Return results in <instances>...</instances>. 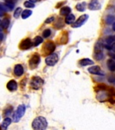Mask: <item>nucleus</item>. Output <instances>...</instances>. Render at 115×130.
I'll use <instances>...</instances> for the list:
<instances>
[{"label": "nucleus", "instance_id": "obj_1", "mask_svg": "<svg viewBox=\"0 0 115 130\" xmlns=\"http://www.w3.org/2000/svg\"><path fill=\"white\" fill-rule=\"evenodd\" d=\"M47 127V121L45 118L43 117H37L33 120L32 127L35 130H44Z\"/></svg>", "mask_w": 115, "mask_h": 130}, {"label": "nucleus", "instance_id": "obj_2", "mask_svg": "<svg viewBox=\"0 0 115 130\" xmlns=\"http://www.w3.org/2000/svg\"><path fill=\"white\" fill-rule=\"evenodd\" d=\"M44 84V81L40 77L35 76L31 79L30 85L31 88L35 90H38Z\"/></svg>", "mask_w": 115, "mask_h": 130}, {"label": "nucleus", "instance_id": "obj_3", "mask_svg": "<svg viewBox=\"0 0 115 130\" xmlns=\"http://www.w3.org/2000/svg\"><path fill=\"white\" fill-rule=\"evenodd\" d=\"M26 111V107L24 104H20L18 106L17 110H16L15 112H14V115H13V119L14 122H18L20 119L23 117V115L25 113Z\"/></svg>", "mask_w": 115, "mask_h": 130}, {"label": "nucleus", "instance_id": "obj_4", "mask_svg": "<svg viewBox=\"0 0 115 130\" xmlns=\"http://www.w3.org/2000/svg\"><path fill=\"white\" fill-rule=\"evenodd\" d=\"M58 60L59 58L58 54H55V53H52V54L48 55L47 57L45 58V63L47 66L53 67L58 62Z\"/></svg>", "mask_w": 115, "mask_h": 130}, {"label": "nucleus", "instance_id": "obj_5", "mask_svg": "<svg viewBox=\"0 0 115 130\" xmlns=\"http://www.w3.org/2000/svg\"><path fill=\"white\" fill-rule=\"evenodd\" d=\"M56 49L55 43L52 41H47L43 46V52L44 55H50Z\"/></svg>", "mask_w": 115, "mask_h": 130}, {"label": "nucleus", "instance_id": "obj_6", "mask_svg": "<svg viewBox=\"0 0 115 130\" xmlns=\"http://www.w3.org/2000/svg\"><path fill=\"white\" fill-rule=\"evenodd\" d=\"M96 99L98 101L103 102L108 101V100L110 97V93L108 91V90H102V91H99L96 92Z\"/></svg>", "mask_w": 115, "mask_h": 130}, {"label": "nucleus", "instance_id": "obj_7", "mask_svg": "<svg viewBox=\"0 0 115 130\" xmlns=\"http://www.w3.org/2000/svg\"><path fill=\"white\" fill-rule=\"evenodd\" d=\"M88 18H89V16L87 14H83V15L80 16L75 22H73L72 24V27L73 28H79V27L82 26L83 24H85Z\"/></svg>", "mask_w": 115, "mask_h": 130}, {"label": "nucleus", "instance_id": "obj_8", "mask_svg": "<svg viewBox=\"0 0 115 130\" xmlns=\"http://www.w3.org/2000/svg\"><path fill=\"white\" fill-rule=\"evenodd\" d=\"M40 62V56L37 54H35L29 60V67L31 69H34L37 67Z\"/></svg>", "mask_w": 115, "mask_h": 130}, {"label": "nucleus", "instance_id": "obj_9", "mask_svg": "<svg viewBox=\"0 0 115 130\" xmlns=\"http://www.w3.org/2000/svg\"><path fill=\"white\" fill-rule=\"evenodd\" d=\"M32 46V41L30 40V39L26 38L25 39L22 40V41L20 42L19 47H20L21 50H28L29 48H30Z\"/></svg>", "mask_w": 115, "mask_h": 130}, {"label": "nucleus", "instance_id": "obj_10", "mask_svg": "<svg viewBox=\"0 0 115 130\" xmlns=\"http://www.w3.org/2000/svg\"><path fill=\"white\" fill-rule=\"evenodd\" d=\"M101 4L98 0H91L88 5V8L90 10H98L101 9Z\"/></svg>", "mask_w": 115, "mask_h": 130}, {"label": "nucleus", "instance_id": "obj_11", "mask_svg": "<svg viewBox=\"0 0 115 130\" xmlns=\"http://www.w3.org/2000/svg\"><path fill=\"white\" fill-rule=\"evenodd\" d=\"M88 71L89 73H91L92 75H103V73H102L101 68L97 66V65H95V66H92L90 67L88 69Z\"/></svg>", "mask_w": 115, "mask_h": 130}, {"label": "nucleus", "instance_id": "obj_12", "mask_svg": "<svg viewBox=\"0 0 115 130\" xmlns=\"http://www.w3.org/2000/svg\"><path fill=\"white\" fill-rule=\"evenodd\" d=\"M14 75L17 76V77H20L21 75H23V73H24V68H23L22 65L20 64H16L14 67Z\"/></svg>", "mask_w": 115, "mask_h": 130}, {"label": "nucleus", "instance_id": "obj_13", "mask_svg": "<svg viewBox=\"0 0 115 130\" xmlns=\"http://www.w3.org/2000/svg\"><path fill=\"white\" fill-rule=\"evenodd\" d=\"M7 89L10 91H15L18 88V84L16 83V81L15 80H10V81H8V83H7Z\"/></svg>", "mask_w": 115, "mask_h": 130}, {"label": "nucleus", "instance_id": "obj_14", "mask_svg": "<svg viewBox=\"0 0 115 130\" xmlns=\"http://www.w3.org/2000/svg\"><path fill=\"white\" fill-rule=\"evenodd\" d=\"M104 48V44L102 40H98L95 43V46H94V51L95 52H103V50Z\"/></svg>", "mask_w": 115, "mask_h": 130}, {"label": "nucleus", "instance_id": "obj_15", "mask_svg": "<svg viewBox=\"0 0 115 130\" xmlns=\"http://www.w3.org/2000/svg\"><path fill=\"white\" fill-rule=\"evenodd\" d=\"M16 2V0H5L4 4L6 6L7 11H10L14 9Z\"/></svg>", "mask_w": 115, "mask_h": 130}, {"label": "nucleus", "instance_id": "obj_16", "mask_svg": "<svg viewBox=\"0 0 115 130\" xmlns=\"http://www.w3.org/2000/svg\"><path fill=\"white\" fill-rule=\"evenodd\" d=\"M12 123V119L9 117H6L2 122V125L0 126V128L3 130H6L8 129V126L10 125V123Z\"/></svg>", "mask_w": 115, "mask_h": 130}, {"label": "nucleus", "instance_id": "obj_17", "mask_svg": "<svg viewBox=\"0 0 115 130\" xmlns=\"http://www.w3.org/2000/svg\"><path fill=\"white\" fill-rule=\"evenodd\" d=\"M79 64L82 67H86L89 65H93L94 64V62L89 58H83L79 61Z\"/></svg>", "mask_w": 115, "mask_h": 130}, {"label": "nucleus", "instance_id": "obj_18", "mask_svg": "<svg viewBox=\"0 0 115 130\" xmlns=\"http://www.w3.org/2000/svg\"><path fill=\"white\" fill-rule=\"evenodd\" d=\"M75 16L74 14H69L67 16H66L65 18V22L67 24H72L73 22H75Z\"/></svg>", "mask_w": 115, "mask_h": 130}, {"label": "nucleus", "instance_id": "obj_19", "mask_svg": "<svg viewBox=\"0 0 115 130\" xmlns=\"http://www.w3.org/2000/svg\"><path fill=\"white\" fill-rule=\"evenodd\" d=\"M71 8H69V6H64V7H63L60 9V14L61 16H67L68 14H71Z\"/></svg>", "mask_w": 115, "mask_h": 130}, {"label": "nucleus", "instance_id": "obj_20", "mask_svg": "<svg viewBox=\"0 0 115 130\" xmlns=\"http://www.w3.org/2000/svg\"><path fill=\"white\" fill-rule=\"evenodd\" d=\"M107 67L110 71L113 72L115 71V62L112 58L108 59L107 60Z\"/></svg>", "mask_w": 115, "mask_h": 130}, {"label": "nucleus", "instance_id": "obj_21", "mask_svg": "<svg viewBox=\"0 0 115 130\" xmlns=\"http://www.w3.org/2000/svg\"><path fill=\"white\" fill-rule=\"evenodd\" d=\"M43 41V38L41 37L37 36L35 37L33 41H32V45H33V46H37V45H39V44H41Z\"/></svg>", "mask_w": 115, "mask_h": 130}, {"label": "nucleus", "instance_id": "obj_22", "mask_svg": "<svg viewBox=\"0 0 115 130\" xmlns=\"http://www.w3.org/2000/svg\"><path fill=\"white\" fill-rule=\"evenodd\" d=\"M86 8V3L85 2H82V3H79L76 6V9L79 12H84Z\"/></svg>", "mask_w": 115, "mask_h": 130}, {"label": "nucleus", "instance_id": "obj_23", "mask_svg": "<svg viewBox=\"0 0 115 130\" xmlns=\"http://www.w3.org/2000/svg\"><path fill=\"white\" fill-rule=\"evenodd\" d=\"M32 14V11L30 10H23L21 13V17L22 19H26Z\"/></svg>", "mask_w": 115, "mask_h": 130}, {"label": "nucleus", "instance_id": "obj_24", "mask_svg": "<svg viewBox=\"0 0 115 130\" xmlns=\"http://www.w3.org/2000/svg\"><path fill=\"white\" fill-rule=\"evenodd\" d=\"M108 87V86H107V85H105V84L101 83V84H99V85H97V86H95V92H97V91H102V90H107Z\"/></svg>", "mask_w": 115, "mask_h": 130}, {"label": "nucleus", "instance_id": "obj_25", "mask_svg": "<svg viewBox=\"0 0 115 130\" xmlns=\"http://www.w3.org/2000/svg\"><path fill=\"white\" fill-rule=\"evenodd\" d=\"M115 22V16L113 15H108L106 18V23L108 24H113Z\"/></svg>", "mask_w": 115, "mask_h": 130}, {"label": "nucleus", "instance_id": "obj_26", "mask_svg": "<svg viewBox=\"0 0 115 130\" xmlns=\"http://www.w3.org/2000/svg\"><path fill=\"white\" fill-rule=\"evenodd\" d=\"M104 53L103 52H95V54H94V58L97 61L102 60V59L104 58Z\"/></svg>", "mask_w": 115, "mask_h": 130}, {"label": "nucleus", "instance_id": "obj_27", "mask_svg": "<svg viewBox=\"0 0 115 130\" xmlns=\"http://www.w3.org/2000/svg\"><path fill=\"white\" fill-rule=\"evenodd\" d=\"M10 20L9 18H4V20L2 21V25L3 28H8L9 25H10Z\"/></svg>", "mask_w": 115, "mask_h": 130}, {"label": "nucleus", "instance_id": "obj_28", "mask_svg": "<svg viewBox=\"0 0 115 130\" xmlns=\"http://www.w3.org/2000/svg\"><path fill=\"white\" fill-rule=\"evenodd\" d=\"M114 42V39L113 36H108L107 38L106 39V44L109 45L111 46V45Z\"/></svg>", "mask_w": 115, "mask_h": 130}, {"label": "nucleus", "instance_id": "obj_29", "mask_svg": "<svg viewBox=\"0 0 115 130\" xmlns=\"http://www.w3.org/2000/svg\"><path fill=\"white\" fill-rule=\"evenodd\" d=\"M22 12V9L21 8H17L16 9V10L14 11V16L15 18H18L20 15L21 14Z\"/></svg>", "mask_w": 115, "mask_h": 130}, {"label": "nucleus", "instance_id": "obj_30", "mask_svg": "<svg viewBox=\"0 0 115 130\" xmlns=\"http://www.w3.org/2000/svg\"><path fill=\"white\" fill-rule=\"evenodd\" d=\"M24 6L26 7V8H35V4L32 2H30V1H26V2H24Z\"/></svg>", "mask_w": 115, "mask_h": 130}, {"label": "nucleus", "instance_id": "obj_31", "mask_svg": "<svg viewBox=\"0 0 115 130\" xmlns=\"http://www.w3.org/2000/svg\"><path fill=\"white\" fill-rule=\"evenodd\" d=\"M51 35V30L50 29H45V30L43 31V37L44 38H47L48 37L50 36Z\"/></svg>", "mask_w": 115, "mask_h": 130}, {"label": "nucleus", "instance_id": "obj_32", "mask_svg": "<svg viewBox=\"0 0 115 130\" xmlns=\"http://www.w3.org/2000/svg\"><path fill=\"white\" fill-rule=\"evenodd\" d=\"M55 20V18L54 17V16H51V17H49V18H47L45 20V22L46 23V24H49V23H51V22H54V20Z\"/></svg>", "mask_w": 115, "mask_h": 130}, {"label": "nucleus", "instance_id": "obj_33", "mask_svg": "<svg viewBox=\"0 0 115 130\" xmlns=\"http://www.w3.org/2000/svg\"><path fill=\"white\" fill-rule=\"evenodd\" d=\"M108 80V81H109L110 83H115V76L114 75H110Z\"/></svg>", "mask_w": 115, "mask_h": 130}, {"label": "nucleus", "instance_id": "obj_34", "mask_svg": "<svg viewBox=\"0 0 115 130\" xmlns=\"http://www.w3.org/2000/svg\"><path fill=\"white\" fill-rule=\"evenodd\" d=\"M5 10L3 8V6H2V3H0V16H3L5 14Z\"/></svg>", "mask_w": 115, "mask_h": 130}, {"label": "nucleus", "instance_id": "obj_35", "mask_svg": "<svg viewBox=\"0 0 115 130\" xmlns=\"http://www.w3.org/2000/svg\"><path fill=\"white\" fill-rule=\"evenodd\" d=\"M108 54L111 57L112 60H115V53H109Z\"/></svg>", "mask_w": 115, "mask_h": 130}, {"label": "nucleus", "instance_id": "obj_36", "mask_svg": "<svg viewBox=\"0 0 115 130\" xmlns=\"http://www.w3.org/2000/svg\"><path fill=\"white\" fill-rule=\"evenodd\" d=\"M111 50H113L115 52V43L114 42L111 45Z\"/></svg>", "mask_w": 115, "mask_h": 130}, {"label": "nucleus", "instance_id": "obj_37", "mask_svg": "<svg viewBox=\"0 0 115 130\" xmlns=\"http://www.w3.org/2000/svg\"><path fill=\"white\" fill-rule=\"evenodd\" d=\"M4 38V35L2 32V31H0V40H2Z\"/></svg>", "mask_w": 115, "mask_h": 130}, {"label": "nucleus", "instance_id": "obj_38", "mask_svg": "<svg viewBox=\"0 0 115 130\" xmlns=\"http://www.w3.org/2000/svg\"><path fill=\"white\" fill-rule=\"evenodd\" d=\"M30 2H32V3H37V2H40L41 0H29Z\"/></svg>", "mask_w": 115, "mask_h": 130}, {"label": "nucleus", "instance_id": "obj_39", "mask_svg": "<svg viewBox=\"0 0 115 130\" xmlns=\"http://www.w3.org/2000/svg\"><path fill=\"white\" fill-rule=\"evenodd\" d=\"M2 30H3V27L2 25V21L0 20V31H2Z\"/></svg>", "mask_w": 115, "mask_h": 130}, {"label": "nucleus", "instance_id": "obj_40", "mask_svg": "<svg viewBox=\"0 0 115 130\" xmlns=\"http://www.w3.org/2000/svg\"><path fill=\"white\" fill-rule=\"evenodd\" d=\"M112 29L115 31V22L113 23V25H112Z\"/></svg>", "mask_w": 115, "mask_h": 130}, {"label": "nucleus", "instance_id": "obj_41", "mask_svg": "<svg viewBox=\"0 0 115 130\" xmlns=\"http://www.w3.org/2000/svg\"><path fill=\"white\" fill-rule=\"evenodd\" d=\"M114 37V41H115V35L114 36H113Z\"/></svg>", "mask_w": 115, "mask_h": 130}]
</instances>
